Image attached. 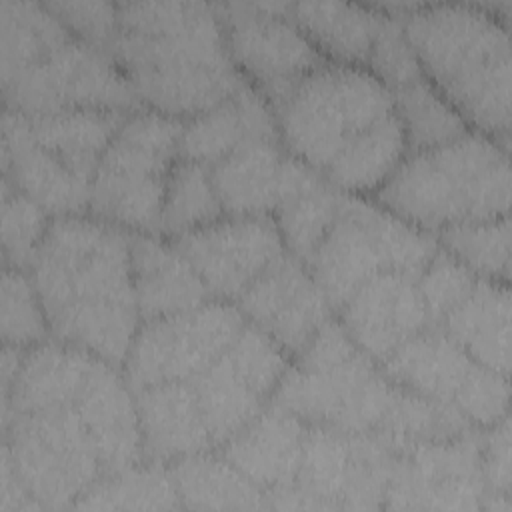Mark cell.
Masks as SVG:
<instances>
[{
    "label": "cell",
    "mask_w": 512,
    "mask_h": 512,
    "mask_svg": "<svg viewBox=\"0 0 512 512\" xmlns=\"http://www.w3.org/2000/svg\"><path fill=\"white\" fill-rule=\"evenodd\" d=\"M30 268L50 332L122 364L140 328L130 236L104 220L66 214L50 222Z\"/></svg>",
    "instance_id": "1"
},
{
    "label": "cell",
    "mask_w": 512,
    "mask_h": 512,
    "mask_svg": "<svg viewBox=\"0 0 512 512\" xmlns=\"http://www.w3.org/2000/svg\"><path fill=\"white\" fill-rule=\"evenodd\" d=\"M110 46L136 98L164 116L192 118L244 82L212 4H118V32Z\"/></svg>",
    "instance_id": "2"
},
{
    "label": "cell",
    "mask_w": 512,
    "mask_h": 512,
    "mask_svg": "<svg viewBox=\"0 0 512 512\" xmlns=\"http://www.w3.org/2000/svg\"><path fill=\"white\" fill-rule=\"evenodd\" d=\"M402 26L426 80L468 126L508 150L512 58L498 8L414 6Z\"/></svg>",
    "instance_id": "3"
},
{
    "label": "cell",
    "mask_w": 512,
    "mask_h": 512,
    "mask_svg": "<svg viewBox=\"0 0 512 512\" xmlns=\"http://www.w3.org/2000/svg\"><path fill=\"white\" fill-rule=\"evenodd\" d=\"M376 198L388 212L426 230L508 216V150L468 130L446 144L404 156Z\"/></svg>",
    "instance_id": "4"
},
{
    "label": "cell",
    "mask_w": 512,
    "mask_h": 512,
    "mask_svg": "<svg viewBox=\"0 0 512 512\" xmlns=\"http://www.w3.org/2000/svg\"><path fill=\"white\" fill-rule=\"evenodd\" d=\"M406 392L374 366L340 322L328 320L288 366L272 400L310 426L396 436Z\"/></svg>",
    "instance_id": "5"
},
{
    "label": "cell",
    "mask_w": 512,
    "mask_h": 512,
    "mask_svg": "<svg viewBox=\"0 0 512 512\" xmlns=\"http://www.w3.org/2000/svg\"><path fill=\"white\" fill-rule=\"evenodd\" d=\"M392 110V92L368 68L326 60L276 108V124L284 148L324 172L352 140Z\"/></svg>",
    "instance_id": "6"
},
{
    "label": "cell",
    "mask_w": 512,
    "mask_h": 512,
    "mask_svg": "<svg viewBox=\"0 0 512 512\" xmlns=\"http://www.w3.org/2000/svg\"><path fill=\"white\" fill-rule=\"evenodd\" d=\"M436 250L428 234L386 208L340 196L336 218L308 264L330 306L338 310L376 274L420 276Z\"/></svg>",
    "instance_id": "7"
},
{
    "label": "cell",
    "mask_w": 512,
    "mask_h": 512,
    "mask_svg": "<svg viewBox=\"0 0 512 512\" xmlns=\"http://www.w3.org/2000/svg\"><path fill=\"white\" fill-rule=\"evenodd\" d=\"M182 122L160 112L128 114L90 182V210L108 224L154 230L168 176L180 156Z\"/></svg>",
    "instance_id": "8"
},
{
    "label": "cell",
    "mask_w": 512,
    "mask_h": 512,
    "mask_svg": "<svg viewBox=\"0 0 512 512\" xmlns=\"http://www.w3.org/2000/svg\"><path fill=\"white\" fill-rule=\"evenodd\" d=\"M4 450L40 508H64L102 476L98 446L74 404L10 414L2 420Z\"/></svg>",
    "instance_id": "9"
},
{
    "label": "cell",
    "mask_w": 512,
    "mask_h": 512,
    "mask_svg": "<svg viewBox=\"0 0 512 512\" xmlns=\"http://www.w3.org/2000/svg\"><path fill=\"white\" fill-rule=\"evenodd\" d=\"M404 440L380 432L310 426L296 488L316 508H380Z\"/></svg>",
    "instance_id": "10"
},
{
    "label": "cell",
    "mask_w": 512,
    "mask_h": 512,
    "mask_svg": "<svg viewBox=\"0 0 512 512\" xmlns=\"http://www.w3.org/2000/svg\"><path fill=\"white\" fill-rule=\"evenodd\" d=\"M2 94L6 108L24 116L64 110L124 112L138 104L116 60L76 36L4 82Z\"/></svg>",
    "instance_id": "11"
},
{
    "label": "cell",
    "mask_w": 512,
    "mask_h": 512,
    "mask_svg": "<svg viewBox=\"0 0 512 512\" xmlns=\"http://www.w3.org/2000/svg\"><path fill=\"white\" fill-rule=\"evenodd\" d=\"M244 324L240 308L224 302L144 320L124 360L130 390L196 378L228 350Z\"/></svg>",
    "instance_id": "12"
},
{
    "label": "cell",
    "mask_w": 512,
    "mask_h": 512,
    "mask_svg": "<svg viewBox=\"0 0 512 512\" xmlns=\"http://www.w3.org/2000/svg\"><path fill=\"white\" fill-rule=\"evenodd\" d=\"M216 10L232 62L274 108L308 72L326 62L290 18V4L234 2L220 4Z\"/></svg>",
    "instance_id": "13"
},
{
    "label": "cell",
    "mask_w": 512,
    "mask_h": 512,
    "mask_svg": "<svg viewBox=\"0 0 512 512\" xmlns=\"http://www.w3.org/2000/svg\"><path fill=\"white\" fill-rule=\"evenodd\" d=\"M258 326L246 322L228 350L192 378L212 444L222 446L272 400L290 362Z\"/></svg>",
    "instance_id": "14"
},
{
    "label": "cell",
    "mask_w": 512,
    "mask_h": 512,
    "mask_svg": "<svg viewBox=\"0 0 512 512\" xmlns=\"http://www.w3.org/2000/svg\"><path fill=\"white\" fill-rule=\"evenodd\" d=\"M172 246L186 258L210 294L240 298L280 256L284 240L274 220L232 216L174 236Z\"/></svg>",
    "instance_id": "15"
},
{
    "label": "cell",
    "mask_w": 512,
    "mask_h": 512,
    "mask_svg": "<svg viewBox=\"0 0 512 512\" xmlns=\"http://www.w3.org/2000/svg\"><path fill=\"white\" fill-rule=\"evenodd\" d=\"M480 448L474 440L404 442L384 508H480L484 494Z\"/></svg>",
    "instance_id": "16"
},
{
    "label": "cell",
    "mask_w": 512,
    "mask_h": 512,
    "mask_svg": "<svg viewBox=\"0 0 512 512\" xmlns=\"http://www.w3.org/2000/svg\"><path fill=\"white\" fill-rule=\"evenodd\" d=\"M240 312L288 356H298L330 320V302L296 256H280L238 298Z\"/></svg>",
    "instance_id": "17"
},
{
    "label": "cell",
    "mask_w": 512,
    "mask_h": 512,
    "mask_svg": "<svg viewBox=\"0 0 512 512\" xmlns=\"http://www.w3.org/2000/svg\"><path fill=\"white\" fill-rule=\"evenodd\" d=\"M340 324L372 360H388L404 342L434 326L418 276L382 272L366 280L340 308Z\"/></svg>",
    "instance_id": "18"
},
{
    "label": "cell",
    "mask_w": 512,
    "mask_h": 512,
    "mask_svg": "<svg viewBox=\"0 0 512 512\" xmlns=\"http://www.w3.org/2000/svg\"><path fill=\"white\" fill-rule=\"evenodd\" d=\"M308 168L280 140H250L218 160L210 176L226 214L262 216L276 210Z\"/></svg>",
    "instance_id": "19"
},
{
    "label": "cell",
    "mask_w": 512,
    "mask_h": 512,
    "mask_svg": "<svg viewBox=\"0 0 512 512\" xmlns=\"http://www.w3.org/2000/svg\"><path fill=\"white\" fill-rule=\"evenodd\" d=\"M2 176L46 212L76 214L90 200V184L74 176L32 134L24 114H2Z\"/></svg>",
    "instance_id": "20"
},
{
    "label": "cell",
    "mask_w": 512,
    "mask_h": 512,
    "mask_svg": "<svg viewBox=\"0 0 512 512\" xmlns=\"http://www.w3.org/2000/svg\"><path fill=\"white\" fill-rule=\"evenodd\" d=\"M142 458L150 464L178 462L212 444L192 382H166L136 392Z\"/></svg>",
    "instance_id": "21"
},
{
    "label": "cell",
    "mask_w": 512,
    "mask_h": 512,
    "mask_svg": "<svg viewBox=\"0 0 512 512\" xmlns=\"http://www.w3.org/2000/svg\"><path fill=\"white\" fill-rule=\"evenodd\" d=\"M74 408L98 446L106 474L132 468L142 458L136 400L110 362L96 360Z\"/></svg>",
    "instance_id": "22"
},
{
    "label": "cell",
    "mask_w": 512,
    "mask_h": 512,
    "mask_svg": "<svg viewBox=\"0 0 512 512\" xmlns=\"http://www.w3.org/2000/svg\"><path fill=\"white\" fill-rule=\"evenodd\" d=\"M250 140H280L270 104L250 84L242 82L220 104L182 124L180 158L214 166Z\"/></svg>",
    "instance_id": "23"
},
{
    "label": "cell",
    "mask_w": 512,
    "mask_h": 512,
    "mask_svg": "<svg viewBox=\"0 0 512 512\" xmlns=\"http://www.w3.org/2000/svg\"><path fill=\"white\" fill-rule=\"evenodd\" d=\"M306 430V422L274 404L222 444V458L268 492L290 488L296 484Z\"/></svg>",
    "instance_id": "24"
},
{
    "label": "cell",
    "mask_w": 512,
    "mask_h": 512,
    "mask_svg": "<svg viewBox=\"0 0 512 512\" xmlns=\"http://www.w3.org/2000/svg\"><path fill=\"white\" fill-rule=\"evenodd\" d=\"M130 270L142 322L208 302V288L172 244L130 236Z\"/></svg>",
    "instance_id": "25"
},
{
    "label": "cell",
    "mask_w": 512,
    "mask_h": 512,
    "mask_svg": "<svg viewBox=\"0 0 512 512\" xmlns=\"http://www.w3.org/2000/svg\"><path fill=\"white\" fill-rule=\"evenodd\" d=\"M98 356L70 344H38L24 352L10 392L2 398V420L10 414L74 404Z\"/></svg>",
    "instance_id": "26"
},
{
    "label": "cell",
    "mask_w": 512,
    "mask_h": 512,
    "mask_svg": "<svg viewBox=\"0 0 512 512\" xmlns=\"http://www.w3.org/2000/svg\"><path fill=\"white\" fill-rule=\"evenodd\" d=\"M474 362L446 332L426 328L404 342L388 360L382 362V372L398 386L454 406L456 396L466 386Z\"/></svg>",
    "instance_id": "27"
},
{
    "label": "cell",
    "mask_w": 512,
    "mask_h": 512,
    "mask_svg": "<svg viewBox=\"0 0 512 512\" xmlns=\"http://www.w3.org/2000/svg\"><path fill=\"white\" fill-rule=\"evenodd\" d=\"M444 332L478 364L508 376L510 290L506 282L478 278L470 294L442 320Z\"/></svg>",
    "instance_id": "28"
},
{
    "label": "cell",
    "mask_w": 512,
    "mask_h": 512,
    "mask_svg": "<svg viewBox=\"0 0 512 512\" xmlns=\"http://www.w3.org/2000/svg\"><path fill=\"white\" fill-rule=\"evenodd\" d=\"M386 12L352 2L290 4V18L318 48L338 64L366 66Z\"/></svg>",
    "instance_id": "29"
},
{
    "label": "cell",
    "mask_w": 512,
    "mask_h": 512,
    "mask_svg": "<svg viewBox=\"0 0 512 512\" xmlns=\"http://www.w3.org/2000/svg\"><path fill=\"white\" fill-rule=\"evenodd\" d=\"M26 118L36 140L74 176L90 184L108 142L126 116L112 110H64Z\"/></svg>",
    "instance_id": "30"
},
{
    "label": "cell",
    "mask_w": 512,
    "mask_h": 512,
    "mask_svg": "<svg viewBox=\"0 0 512 512\" xmlns=\"http://www.w3.org/2000/svg\"><path fill=\"white\" fill-rule=\"evenodd\" d=\"M408 152L396 108L352 140L324 170L328 182L350 194L376 192Z\"/></svg>",
    "instance_id": "31"
},
{
    "label": "cell",
    "mask_w": 512,
    "mask_h": 512,
    "mask_svg": "<svg viewBox=\"0 0 512 512\" xmlns=\"http://www.w3.org/2000/svg\"><path fill=\"white\" fill-rule=\"evenodd\" d=\"M180 504L198 510H256L268 506L262 488L226 458L194 454L170 470Z\"/></svg>",
    "instance_id": "32"
},
{
    "label": "cell",
    "mask_w": 512,
    "mask_h": 512,
    "mask_svg": "<svg viewBox=\"0 0 512 512\" xmlns=\"http://www.w3.org/2000/svg\"><path fill=\"white\" fill-rule=\"evenodd\" d=\"M74 34L46 4L0 0V80L2 84L40 62Z\"/></svg>",
    "instance_id": "33"
},
{
    "label": "cell",
    "mask_w": 512,
    "mask_h": 512,
    "mask_svg": "<svg viewBox=\"0 0 512 512\" xmlns=\"http://www.w3.org/2000/svg\"><path fill=\"white\" fill-rule=\"evenodd\" d=\"M338 204L340 194L308 168L274 210V224L292 256L312 260L336 218Z\"/></svg>",
    "instance_id": "34"
},
{
    "label": "cell",
    "mask_w": 512,
    "mask_h": 512,
    "mask_svg": "<svg viewBox=\"0 0 512 512\" xmlns=\"http://www.w3.org/2000/svg\"><path fill=\"white\" fill-rule=\"evenodd\" d=\"M222 214L224 208L214 190L210 168L178 158L166 182L158 230L180 236L220 220Z\"/></svg>",
    "instance_id": "35"
},
{
    "label": "cell",
    "mask_w": 512,
    "mask_h": 512,
    "mask_svg": "<svg viewBox=\"0 0 512 512\" xmlns=\"http://www.w3.org/2000/svg\"><path fill=\"white\" fill-rule=\"evenodd\" d=\"M392 96L396 114L406 132L408 152L434 148L468 132V124L462 116L442 98L424 74L394 90Z\"/></svg>",
    "instance_id": "36"
},
{
    "label": "cell",
    "mask_w": 512,
    "mask_h": 512,
    "mask_svg": "<svg viewBox=\"0 0 512 512\" xmlns=\"http://www.w3.org/2000/svg\"><path fill=\"white\" fill-rule=\"evenodd\" d=\"M180 506L172 478L160 468H126L96 480L76 502L82 510H172Z\"/></svg>",
    "instance_id": "37"
},
{
    "label": "cell",
    "mask_w": 512,
    "mask_h": 512,
    "mask_svg": "<svg viewBox=\"0 0 512 512\" xmlns=\"http://www.w3.org/2000/svg\"><path fill=\"white\" fill-rule=\"evenodd\" d=\"M446 252L480 278L506 282L510 278V220L466 222L442 228Z\"/></svg>",
    "instance_id": "38"
},
{
    "label": "cell",
    "mask_w": 512,
    "mask_h": 512,
    "mask_svg": "<svg viewBox=\"0 0 512 512\" xmlns=\"http://www.w3.org/2000/svg\"><path fill=\"white\" fill-rule=\"evenodd\" d=\"M48 320L34 282L18 268L2 272L0 334L2 342L16 348L36 346L48 336Z\"/></svg>",
    "instance_id": "39"
},
{
    "label": "cell",
    "mask_w": 512,
    "mask_h": 512,
    "mask_svg": "<svg viewBox=\"0 0 512 512\" xmlns=\"http://www.w3.org/2000/svg\"><path fill=\"white\" fill-rule=\"evenodd\" d=\"M46 210L2 176V256L12 268L32 266L48 230Z\"/></svg>",
    "instance_id": "40"
},
{
    "label": "cell",
    "mask_w": 512,
    "mask_h": 512,
    "mask_svg": "<svg viewBox=\"0 0 512 512\" xmlns=\"http://www.w3.org/2000/svg\"><path fill=\"white\" fill-rule=\"evenodd\" d=\"M476 274L444 250H436L418 276V288L432 324H440L474 288Z\"/></svg>",
    "instance_id": "41"
},
{
    "label": "cell",
    "mask_w": 512,
    "mask_h": 512,
    "mask_svg": "<svg viewBox=\"0 0 512 512\" xmlns=\"http://www.w3.org/2000/svg\"><path fill=\"white\" fill-rule=\"evenodd\" d=\"M364 68H368L390 92L422 76L414 50L406 40L404 26L394 16H384Z\"/></svg>",
    "instance_id": "42"
},
{
    "label": "cell",
    "mask_w": 512,
    "mask_h": 512,
    "mask_svg": "<svg viewBox=\"0 0 512 512\" xmlns=\"http://www.w3.org/2000/svg\"><path fill=\"white\" fill-rule=\"evenodd\" d=\"M508 396V376L478 364L466 386L456 396L454 408L468 422L478 426H494L508 416Z\"/></svg>",
    "instance_id": "43"
},
{
    "label": "cell",
    "mask_w": 512,
    "mask_h": 512,
    "mask_svg": "<svg viewBox=\"0 0 512 512\" xmlns=\"http://www.w3.org/2000/svg\"><path fill=\"white\" fill-rule=\"evenodd\" d=\"M48 10L82 42L102 48L118 32V4L108 2H48Z\"/></svg>",
    "instance_id": "44"
},
{
    "label": "cell",
    "mask_w": 512,
    "mask_h": 512,
    "mask_svg": "<svg viewBox=\"0 0 512 512\" xmlns=\"http://www.w3.org/2000/svg\"><path fill=\"white\" fill-rule=\"evenodd\" d=\"M480 464L484 484L492 490V496H510V420L504 416L494 424L484 446L480 448Z\"/></svg>",
    "instance_id": "45"
},
{
    "label": "cell",
    "mask_w": 512,
    "mask_h": 512,
    "mask_svg": "<svg viewBox=\"0 0 512 512\" xmlns=\"http://www.w3.org/2000/svg\"><path fill=\"white\" fill-rule=\"evenodd\" d=\"M0 510H38V502L30 498L22 482L18 480L8 452L2 448V490H0Z\"/></svg>",
    "instance_id": "46"
}]
</instances>
